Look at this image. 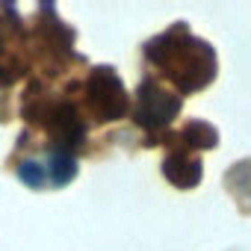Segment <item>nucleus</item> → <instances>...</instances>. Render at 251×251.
Listing matches in <instances>:
<instances>
[{"label":"nucleus","instance_id":"2","mask_svg":"<svg viewBox=\"0 0 251 251\" xmlns=\"http://www.w3.org/2000/svg\"><path fill=\"white\" fill-rule=\"evenodd\" d=\"M180 109V100L177 95L166 92L163 86L157 83H142L139 89V106H136V115H139V124L145 127H160V124H169Z\"/></svg>","mask_w":251,"mask_h":251},{"label":"nucleus","instance_id":"1","mask_svg":"<svg viewBox=\"0 0 251 251\" xmlns=\"http://www.w3.org/2000/svg\"><path fill=\"white\" fill-rule=\"evenodd\" d=\"M148 56L183 89V92H192V89H201L213 80V71H216V56L213 50L192 39L189 33L183 30H175L157 42L148 45Z\"/></svg>","mask_w":251,"mask_h":251},{"label":"nucleus","instance_id":"4","mask_svg":"<svg viewBox=\"0 0 251 251\" xmlns=\"http://www.w3.org/2000/svg\"><path fill=\"white\" fill-rule=\"evenodd\" d=\"M163 172H166V177H169L172 183H177V186H195L198 177H201V166H198V160H192L189 154H175V157H169L166 166H163Z\"/></svg>","mask_w":251,"mask_h":251},{"label":"nucleus","instance_id":"3","mask_svg":"<svg viewBox=\"0 0 251 251\" xmlns=\"http://www.w3.org/2000/svg\"><path fill=\"white\" fill-rule=\"evenodd\" d=\"M89 100H92V109L103 121L121 115L124 112V89H121V80L109 68H98L89 77Z\"/></svg>","mask_w":251,"mask_h":251}]
</instances>
